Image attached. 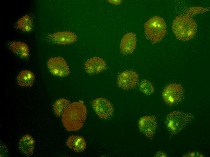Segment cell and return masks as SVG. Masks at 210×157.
I'll list each match as a JSON object with an SVG mask.
<instances>
[{
  "label": "cell",
  "instance_id": "cell-21",
  "mask_svg": "<svg viewBox=\"0 0 210 157\" xmlns=\"http://www.w3.org/2000/svg\"><path fill=\"white\" fill-rule=\"evenodd\" d=\"M156 157H166V155L163 152L161 151L157 152L154 155Z\"/></svg>",
  "mask_w": 210,
  "mask_h": 157
},
{
  "label": "cell",
  "instance_id": "cell-8",
  "mask_svg": "<svg viewBox=\"0 0 210 157\" xmlns=\"http://www.w3.org/2000/svg\"><path fill=\"white\" fill-rule=\"evenodd\" d=\"M139 75L132 70L124 71L117 77V84L120 87L126 89H132L136 86Z\"/></svg>",
  "mask_w": 210,
  "mask_h": 157
},
{
  "label": "cell",
  "instance_id": "cell-2",
  "mask_svg": "<svg viewBox=\"0 0 210 157\" xmlns=\"http://www.w3.org/2000/svg\"><path fill=\"white\" fill-rule=\"evenodd\" d=\"M172 27L173 31L177 38L182 41L191 40L197 31V24L189 14L176 17L173 20Z\"/></svg>",
  "mask_w": 210,
  "mask_h": 157
},
{
  "label": "cell",
  "instance_id": "cell-16",
  "mask_svg": "<svg viewBox=\"0 0 210 157\" xmlns=\"http://www.w3.org/2000/svg\"><path fill=\"white\" fill-rule=\"evenodd\" d=\"M10 47L14 52L24 57H28L29 49L25 43L20 42H13L9 45Z\"/></svg>",
  "mask_w": 210,
  "mask_h": 157
},
{
  "label": "cell",
  "instance_id": "cell-17",
  "mask_svg": "<svg viewBox=\"0 0 210 157\" xmlns=\"http://www.w3.org/2000/svg\"><path fill=\"white\" fill-rule=\"evenodd\" d=\"M70 102L69 100L64 98L57 100L53 106L55 114L58 116H62Z\"/></svg>",
  "mask_w": 210,
  "mask_h": 157
},
{
  "label": "cell",
  "instance_id": "cell-14",
  "mask_svg": "<svg viewBox=\"0 0 210 157\" xmlns=\"http://www.w3.org/2000/svg\"><path fill=\"white\" fill-rule=\"evenodd\" d=\"M66 144L69 148L77 152L82 151L86 146L85 139L79 136H70L67 140Z\"/></svg>",
  "mask_w": 210,
  "mask_h": 157
},
{
  "label": "cell",
  "instance_id": "cell-13",
  "mask_svg": "<svg viewBox=\"0 0 210 157\" xmlns=\"http://www.w3.org/2000/svg\"><path fill=\"white\" fill-rule=\"evenodd\" d=\"M35 143V140L31 136L28 134H25L19 141V149L26 156H30L33 152Z\"/></svg>",
  "mask_w": 210,
  "mask_h": 157
},
{
  "label": "cell",
  "instance_id": "cell-19",
  "mask_svg": "<svg viewBox=\"0 0 210 157\" xmlns=\"http://www.w3.org/2000/svg\"><path fill=\"white\" fill-rule=\"evenodd\" d=\"M138 87L142 92L148 95L152 94L154 91L152 85L149 81L146 79L141 80L138 83Z\"/></svg>",
  "mask_w": 210,
  "mask_h": 157
},
{
  "label": "cell",
  "instance_id": "cell-18",
  "mask_svg": "<svg viewBox=\"0 0 210 157\" xmlns=\"http://www.w3.org/2000/svg\"><path fill=\"white\" fill-rule=\"evenodd\" d=\"M32 20L28 15H26L21 18L17 24V28L24 31H29L31 29Z\"/></svg>",
  "mask_w": 210,
  "mask_h": 157
},
{
  "label": "cell",
  "instance_id": "cell-9",
  "mask_svg": "<svg viewBox=\"0 0 210 157\" xmlns=\"http://www.w3.org/2000/svg\"><path fill=\"white\" fill-rule=\"evenodd\" d=\"M139 130L148 139L152 140L157 125V120L153 116H146L142 117L138 122Z\"/></svg>",
  "mask_w": 210,
  "mask_h": 157
},
{
  "label": "cell",
  "instance_id": "cell-11",
  "mask_svg": "<svg viewBox=\"0 0 210 157\" xmlns=\"http://www.w3.org/2000/svg\"><path fill=\"white\" fill-rule=\"evenodd\" d=\"M50 40L53 43L59 45L70 44L75 42L77 36L73 33L68 31H61L50 35Z\"/></svg>",
  "mask_w": 210,
  "mask_h": 157
},
{
  "label": "cell",
  "instance_id": "cell-6",
  "mask_svg": "<svg viewBox=\"0 0 210 157\" xmlns=\"http://www.w3.org/2000/svg\"><path fill=\"white\" fill-rule=\"evenodd\" d=\"M92 105L100 118L107 119L112 115L113 111V104L104 98H100L94 99L92 102Z\"/></svg>",
  "mask_w": 210,
  "mask_h": 157
},
{
  "label": "cell",
  "instance_id": "cell-5",
  "mask_svg": "<svg viewBox=\"0 0 210 157\" xmlns=\"http://www.w3.org/2000/svg\"><path fill=\"white\" fill-rule=\"evenodd\" d=\"M183 89L180 84L172 83L164 89L162 93L163 98L167 104L174 106L183 101Z\"/></svg>",
  "mask_w": 210,
  "mask_h": 157
},
{
  "label": "cell",
  "instance_id": "cell-12",
  "mask_svg": "<svg viewBox=\"0 0 210 157\" xmlns=\"http://www.w3.org/2000/svg\"><path fill=\"white\" fill-rule=\"evenodd\" d=\"M136 41L135 34L132 32L126 34L121 41L120 46L122 53L124 54L133 53L136 47Z\"/></svg>",
  "mask_w": 210,
  "mask_h": 157
},
{
  "label": "cell",
  "instance_id": "cell-1",
  "mask_svg": "<svg viewBox=\"0 0 210 157\" xmlns=\"http://www.w3.org/2000/svg\"><path fill=\"white\" fill-rule=\"evenodd\" d=\"M87 114L86 107L83 103L73 102L69 104L62 115V123L68 131H76L83 126Z\"/></svg>",
  "mask_w": 210,
  "mask_h": 157
},
{
  "label": "cell",
  "instance_id": "cell-7",
  "mask_svg": "<svg viewBox=\"0 0 210 157\" xmlns=\"http://www.w3.org/2000/svg\"><path fill=\"white\" fill-rule=\"evenodd\" d=\"M47 66L53 75L63 77L70 73L69 66L65 60L60 56L51 58L47 62Z\"/></svg>",
  "mask_w": 210,
  "mask_h": 157
},
{
  "label": "cell",
  "instance_id": "cell-4",
  "mask_svg": "<svg viewBox=\"0 0 210 157\" xmlns=\"http://www.w3.org/2000/svg\"><path fill=\"white\" fill-rule=\"evenodd\" d=\"M193 119V116L191 114L181 111H173L166 117V126L170 134L176 135Z\"/></svg>",
  "mask_w": 210,
  "mask_h": 157
},
{
  "label": "cell",
  "instance_id": "cell-10",
  "mask_svg": "<svg viewBox=\"0 0 210 157\" xmlns=\"http://www.w3.org/2000/svg\"><path fill=\"white\" fill-rule=\"evenodd\" d=\"M86 72L91 75L97 74L107 68L106 63L102 58L95 56L88 59L84 63Z\"/></svg>",
  "mask_w": 210,
  "mask_h": 157
},
{
  "label": "cell",
  "instance_id": "cell-20",
  "mask_svg": "<svg viewBox=\"0 0 210 157\" xmlns=\"http://www.w3.org/2000/svg\"><path fill=\"white\" fill-rule=\"evenodd\" d=\"M201 153L197 152H190L186 153L183 157H203Z\"/></svg>",
  "mask_w": 210,
  "mask_h": 157
},
{
  "label": "cell",
  "instance_id": "cell-15",
  "mask_svg": "<svg viewBox=\"0 0 210 157\" xmlns=\"http://www.w3.org/2000/svg\"><path fill=\"white\" fill-rule=\"evenodd\" d=\"M35 78L34 74L31 71L24 70L18 75V82L22 87L31 86L33 84Z\"/></svg>",
  "mask_w": 210,
  "mask_h": 157
},
{
  "label": "cell",
  "instance_id": "cell-3",
  "mask_svg": "<svg viewBox=\"0 0 210 157\" xmlns=\"http://www.w3.org/2000/svg\"><path fill=\"white\" fill-rule=\"evenodd\" d=\"M144 27L145 35L153 44L161 40L166 34L165 22L159 16H154L149 19Z\"/></svg>",
  "mask_w": 210,
  "mask_h": 157
},
{
  "label": "cell",
  "instance_id": "cell-22",
  "mask_svg": "<svg viewBox=\"0 0 210 157\" xmlns=\"http://www.w3.org/2000/svg\"><path fill=\"white\" fill-rule=\"evenodd\" d=\"M109 2L114 5H119L122 2V0H108Z\"/></svg>",
  "mask_w": 210,
  "mask_h": 157
}]
</instances>
